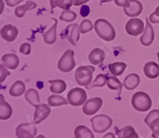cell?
<instances>
[{
    "mask_svg": "<svg viewBox=\"0 0 159 138\" xmlns=\"http://www.w3.org/2000/svg\"><path fill=\"white\" fill-rule=\"evenodd\" d=\"M94 29L98 36L106 41H111L116 38L114 26L106 19L99 18L94 23Z\"/></svg>",
    "mask_w": 159,
    "mask_h": 138,
    "instance_id": "cell-1",
    "label": "cell"
},
{
    "mask_svg": "<svg viewBox=\"0 0 159 138\" xmlns=\"http://www.w3.org/2000/svg\"><path fill=\"white\" fill-rule=\"evenodd\" d=\"M96 71V68L92 65L80 66L75 72V79L80 86L87 87L92 80V75Z\"/></svg>",
    "mask_w": 159,
    "mask_h": 138,
    "instance_id": "cell-2",
    "label": "cell"
},
{
    "mask_svg": "<svg viewBox=\"0 0 159 138\" xmlns=\"http://www.w3.org/2000/svg\"><path fill=\"white\" fill-rule=\"evenodd\" d=\"M131 104L138 111L147 112L152 107V100L147 93L138 91L132 96Z\"/></svg>",
    "mask_w": 159,
    "mask_h": 138,
    "instance_id": "cell-3",
    "label": "cell"
},
{
    "mask_svg": "<svg viewBox=\"0 0 159 138\" xmlns=\"http://www.w3.org/2000/svg\"><path fill=\"white\" fill-rule=\"evenodd\" d=\"M92 130L97 133H105L112 126L111 118L106 114H99L92 117L91 119Z\"/></svg>",
    "mask_w": 159,
    "mask_h": 138,
    "instance_id": "cell-4",
    "label": "cell"
},
{
    "mask_svg": "<svg viewBox=\"0 0 159 138\" xmlns=\"http://www.w3.org/2000/svg\"><path fill=\"white\" fill-rule=\"evenodd\" d=\"M75 66L76 62L74 59V52L71 49H68L58 60V69L62 72H69L73 70Z\"/></svg>",
    "mask_w": 159,
    "mask_h": 138,
    "instance_id": "cell-5",
    "label": "cell"
},
{
    "mask_svg": "<svg viewBox=\"0 0 159 138\" xmlns=\"http://www.w3.org/2000/svg\"><path fill=\"white\" fill-rule=\"evenodd\" d=\"M87 98L88 95L86 91L80 87L72 88L67 95L68 102L69 104L73 106H79L84 104Z\"/></svg>",
    "mask_w": 159,
    "mask_h": 138,
    "instance_id": "cell-6",
    "label": "cell"
},
{
    "mask_svg": "<svg viewBox=\"0 0 159 138\" xmlns=\"http://www.w3.org/2000/svg\"><path fill=\"white\" fill-rule=\"evenodd\" d=\"M38 129L34 123H22L16 128L15 133L18 138H35Z\"/></svg>",
    "mask_w": 159,
    "mask_h": 138,
    "instance_id": "cell-7",
    "label": "cell"
},
{
    "mask_svg": "<svg viewBox=\"0 0 159 138\" xmlns=\"http://www.w3.org/2000/svg\"><path fill=\"white\" fill-rule=\"evenodd\" d=\"M126 32L130 36H139L144 32L145 25L143 22L139 18H130L125 27Z\"/></svg>",
    "mask_w": 159,
    "mask_h": 138,
    "instance_id": "cell-8",
    "label": "cell"
},
{
    "mask_svg": "<svg viewBox=\"0 0 159 138\" xmlns=\"http://www.w3.org/2000/svg\"><path fill=\"white\" fill-rule=\"evenodd\" d=\"M103 105V99L99 97L92 98L85 102L83 106V112L88 116H92L99 111Z\"/></svg>",
    "mask_w": 159,
    "mask_h": 138,
    "instance_id": "cell-9",
    "label": "cell"
},
{
    "mask_svg": "<svg viewBox=\"0 0 159 138\" xmlns=\"http://www.w3.org/2000/svg\"><path fill=\"white\" fill-rule=\"evenodd\" d=\"M64 36L73 46L76 45L80 40V32L79 29V25L76 23L70 24L65 28L64 31Z\"/></svg>",
    "mask_w": 159,
    "mask_h": 138,
    "instance_id": "cell-10",
    "label": "cell"
},
{
    "mask_svg": "<svg viewBox=\"0 0 159 138\" xmlns=\"http://www.w3.org/2000/svg\"><path fill=\"white\" fill-rule=\"evenodd\" d=\"M34 116V123L40 124L44 120L47 118L51 113V109L49 104H39L36 105Z\"/></svg>",
    "mask_w": 159,
    "mask_h": 138,
    "instance_id": "cell-11",
    "label": "cell"
},
{
    "mask_svg": "<svg viewBox=\"0 0 159 138\" xmlns=\"http://www.w3.org/2000/svg\"><path fill=\"white\" fill-rule=\"evenodd\" d=\"M146 26L144 32L140 38V42L143 46H150L154 40V30L151 24L150 23L149 18H146Z\"/></svg>",
    "mask_w": 159,
    "mask_h": 138,
    "instance_id": "cell-12",
    "label": "cell"
},
{
    "mask_svg": "<svg viewBox=\"0 0 159 138\" xmlns=\"http://www.w3.org/2000/svg\"><path fill=\"white\" fill-rule=\"evenodd\" d=\"M0 35L2 38L8 42H13L16 40L18 35V29L16 26L11 24L5 25L0 30Z\"/></svg>",
    "mask_w": 159,
    "mask_h": 138,
    "instance_id": "cell-13",
    "label": "cell"
},
{
    "mask_svg": "<svg viewBox=\"0 0 159 138\" xmlns=\"http://www.w3.org/2000/svg\"><path fill=\"white\" fill-rule=\"evenodd\" d=\"M128 7L123 8V11L128 17H138L141 15L143 11V6L138 0H129Z\"/></svg>",
    "mask_w": 159,
    "mask_h": 138,
    "instance_id": "cell-14",
    "label": "cell"
},
{
    "mask_svg": "<svg viewBox=\"0 0 159 138\" xmlns=\"http://www.w3.org/2000/svg\"><path fill=\"white\" fill-rule=\"evenodd\" d=\"M105 52L99 48L92 49L89 56V62L92 65H102L105 60Z\"/></svg>",
    "mask_w": 159,
    "mask_h": 138,
    "instance_id": "cell-15",
    "label": "cell"
},
{
    "mask_svg": "<svg viewBox=\"0 0 159 138\" xmlns=\"http://www.w3.org/2000/svg\"><path fill=\"white\" fill-rule=\"evenodd\" d=\"M3 66L11 70H15L19 65V58L16 54L7 53L3 55L2 57Z\"/></svg>",
    "mask_w": 159,
    "mask_h": 138,
    "instance_id": "cell-16",
    "label": "cell"
},
{
    "mask_svg": "<svg viewBox=\"0 0 159 138\" xmlns=\"http://www.w3.org/2000/svg\"><path fill=\"white\" fill-rule=\"evenodd\" d=\"M12 113L11 106L7 102H6L3 95L0 94V120H8Z\"/></svg>",
    "mask_w": 159,
    "mask_h": 138,
    "instance_id": "cell-17",
    "label": "cell"
},
{
    "mask_svg": "<svg viewBox=\"0 0 159 138\" xmlns=\"http://www.w3.org/2000/svg\"><path fill=\"white\" fill-rule=\"evenodd\" d=\"M143 72L149 79H156L159 76V65L154 61L147 62L143 67Z\"/></svg>",
    "mask_w": 159,
    "mask_h": 138,
    "instance_id": "cell-18",
    "label": "cell"
},
{
    "mask_svg": "<svg viewBox=\"0 0 159 138\" xmlns=\"http://www.w3.org/2000/svg\"><path fill=\"white\" fill-rule=\"evenodd\" d=\"M140 83V77L136 73L128 75L123 81V87L128 91H133L139 87Z\"/></svg>",
    "mask_w": 159,
    "mask_h": 138,
    "instance_id": "cell-19",
    "label": "cell"
},
{
    "mask_svg": "<svg viewBox=\"0 0 159 138\" xmlns=\"http://www.w3.org/2000/svg\"><path fill=\"white\" fill-rule=\"evenodd\" d=\"M118 138H139L133 126H127L120 129H116V132Z\"/></svg>",
    "mask_w": 159,
    "mask_h": 138,
    "instance_id": "cell-20",
    "label": "cell"
},
{
    "mask_svg": "<svg viewBox=\"0 0 159 138\" xmlns=\"http://www.w3.org/2000/svg\"><path fill=\"white\" fill-rule=\"evenodd\" d=\"M57 20L55 18L54 24L50 29L43 34L44 41L47 45H53L57 41Z\"/></svg>",
    "mask_w": 159,
    "mask_h": 138,
    "instance_id": "cell-21",
    "label": "cell"
},
{
    "mask_svg": "<svg viewBox=\"0 0 159 138\" xmlns=\"http://www.w3.org/2000/svg\"><path fill=\"white\" fill-rule=\"evenodd\" d=\"M25 91V85L22 81L18 80L12 84L10 88L9 94L12 97H19Z\"/></svg>",
    "mask_w": 159,
    "mask_h": 138,
    "instance_id": "cell-22",
    "label": "cell"
},
{
    "mask_svg": "<svg viewBox=\"0 0 159 138\" xmlns=\"http://www.w3.org/2000/svg\"><path fill=\"white\" fill-rule=\"evenodd\" d=\"M49 82L51 84L50 91L54 94H61L65 92L67 88V85L65 82L62 79H54V80H49Z\"/></svg>",
    "mask_w": 159,
    "mask_h": 138,
    "instance_id": "cell-23",
    "label": "cell"
},
{
    "mask_svg": "<svg viewBox=\"0 0 159 138\" xmlns=\"http://www.w3.org/2000/svg\"><path fill=\"white\" fill-rule=\"evenodd\" d=\"M37 7V4L33 1H28L25 5L19 6L15 9V14L18 18H23L28 11H32Z\"/></svg>",
    "mask_w": 159,
    "mask_h": 138,
    "instance_id": "cell-24",
    "label": "cell"
},
{
    "mask_svg": "<svg viewBox=\"0 0 159 138\" xmlns=\"http://www.w3.org/2000/svg\"><path fill=\"white\" fill-rule=\"evenodd\" d=\"M75 138H95L92 131L85 126H78L74 131Z\"/></svg>",
    "mask_w": 159,
    "mask_h": 138,
    "instance_id": "cell-25",
    "label": "cell"
},
{
    "mask_svg": "<svg viewBox=\"0 0 159 138\" xmlns=\"http://www.w3.org/2000/svg\"><path fill=\"white\" fill-rule=\"evenodd\" d=\"M25 100L27 101L30 104L34 106H35L36 105L40 103L39 94H38V91L34 89V88H30V89L27 90L25 91Z\"/></svg>",
    "mask_w": 159,
    "mask_h": 138,
    "instance_id": "cell-26",
    "label": "cell"
},
{
    "mask_svg": "<svg viewBox=\"0 0 159 138\" xmlns=\"http://www.w3.org/2000/svg\"><path fill=\"white\" fill-rule=\"evenodd\" d=\"M127 65L123 62H116L108 65V69L112 75L119 76L125 72Z\"/></svg>",
    "mask_w": 159,
    "mask_h": 138,
    "instance_id": "cell-27",
    "label": "cell"
},
{
    "mask_svg": "<svg viewBox=\"0 0 159 138\" xmlns=\"http://www.w3.org/2000/svg\"><path fill=\"white\" fill-rule=\"evenodd\" d=\"M74 0H49V3L52 9L59 7L63 10H69L73 5Z\"/></svg>",
    "mask_w": 159,
    "mask_h": 138,
    "instance_id": "cell-28",
    "label": "cell"
},
{
    "mask_svg": "<svg viewBox=\"0 0 159 138\" xmlns=\"http://www.w3.org/2000/svg\"><path fill=\"white\" fill-rule=\"evenodd\" d=\"M47 103L50 106H64V105H67L69 103L67 99L62 96L57 95H52L47 99Z\"/></svg>",
    "mask_w": 159,
    "mask_h": 138,
    "instance_id": "cell-29",
    "label": "cell"
},
{
    "mask_svg": "<svg viewBox=\"0 0 159 138\" xmlns=\"http://www.w3.org/2000/svg\"><path fill=\"white\" fill-rule=\"evenodd\" d=\"M107 75L103 74H99L96 77L94 81H92L89 86L86 87V89L89 90L93 87H102L107 84Z\"/></svg>",
    "mask_w": 159,
    "mask_h": 138,
    "instance_id": "cell-30",
    "label": "cell"
},
{
    "mask_svg": "<svg viewBox=\"0 0 159 138\" xmlns=\"http://www.w3.org/2000/svg\"><path fill=\"white\" fill-rule=\"evenodd\" d=\"M107 85L111 90L113 91H119V92H121L122 88H123V84H122V82L118 79L116 75L114 76H110L107 77Z\"/></svg>",
    "mask_w": 159,
    "mask_h": 138,
    "instance_id": "cell-31",
    "label": "cell"
},
{
    "mask_svg": "<svg viewBox=\"0 0 159 138\" xmlns=\"http://www.w3.org/2000/svg\"><path fill=\"white\" fill-rule=\"evenodd\" d=\"M159 120V109H153L150 113L147 115L144 122H146L149 127L154 125L155 122H157Z\"/></svg>",
    "mask_w": 159,
    "mask_h": 138,
    "instance_id": "cell-32",
    "label": "cell"
},
{
    "mask_svg": "<svg viewBox=\"0 0 159 138\" xmlns=\"http://www.w3.org/2000/svg\"><path fill=\"white\" fill-rule=\"evenodd\" d=\"M76 14L70 10H64L60 15V20L66 22H72L76 18Z\"/></svg>",
    "mask_w": 159,
    "mask_h": 138,
    "instance_id": "cell-33",
    "label": "cell"
},
{
    "mask_svg": "<svg viewBox=\"0 0 159 138\" xmlns=\"http://www.w3.org/2000/svg\"><path fill=\"white\" fill-rule=\"evenodd\" d=\"M93 29H94V25L92 24L90 20L84 19L80 24L79 29L80 33H87L92 31Z\"/></svg>",
    "mask_w": 159,
    "mask_h": 138,
    "instance_id": "cell-34",
    "label": "cell"
},
{
    "mask_svg": "<svg viewBox=\"0 0 159 138\" xmlns=\"http://www.w3.org/2000/svg\"><path fill=\"white\" fill-rule=\"evenodd\" d=\"M11 75V72L7 69L3 65H0V83L3 82L6 80L7 77Z\"/></svg>",
    "mask_w": 159,
    "mask_h": 138,
    "instance_id": "cell-35",
    "label": "cell"
},
{
    "mask_svg": "<svg viewBox=\"0 0 159 138\" xmlns=\"http://www.w3.org/2000/svg\"><path fill=\"white\" fill-rule=\"evenodd\" d=\"M20 52L24 55H30L31 52V45L28 42L22 44L19 49Z\"/></svg>",
    "mask_w": 159,
    "mask_h": 138,
    "instance_id": "cell-36",
    "label": "cell"
},
{
    "mask_svg": "<svg viewBox=\"0 0 159 138\" xmlns=\"http://www.w3.org/2000/svg\"><path fill=\"white\" fill-rule=\"evenodd\" d=\"M149 21H150V22L154 24L159 23V6L156 8L155 11L150 15Z\"/></svg>",
    "mask_w": 159,
    "mask_h": 138,
    "instance_id": "cell-37",
    "label": "cell"
},
{
    "mask_svg": "<svg viewBox=\"0 0 159 138\" xmlns=\"http://www.w3.org/2000/svg\"><path fill=\"white\" fill-rule=\"evenodd\" d=\"M152 130V136L154 138H159V120L150 127Z\"/></svg>",
    "mask_w": 159,
    "mask_h": 138,
    "instance_id": "cell-38",
    "label": "cell"
},
{
    "mask_svg": "<svg viewBox=\"0 0 159 138\" xmlns=\"http://www.w3.org/2000/svg\"><path fill=\"white\" fill-rule=\"evenodd\" d=\"M80 15L84 18L87 17L89 15V13H90V8H89V6H82L80 10Z\"/></svg>",
    "mask_w": 159,
    "mask_h": 138,
    "instance_id": "cell-39",
    "label": "cell"
},
{
    "mask_svg": "<svg viewBox=\"0 0 159 138\" xmlns=\"http://www.w3.org/2000/svg\"><path fill=\"white\" fill-rule=\"evenodd\" d=\"M115 3L118 7H128L130 3H129V0H114Z\"/></svg>",
    "mask_w": 159,
    "mask_h": 138,
    "instance_id": "cell-40",
    "label": "cell"
},
{
    "mask_svg": "<svg viewBox=\"0 0 159 138\" xmlns=\"http://www.w3.org/2000/svg\"><path fill=\"white\" fill-rule=\"evenodd\" d=\"M22 1H24V0H5V2L7 6L13 7H15V6L21 3Z\"/></svg>",
    "mask_w": 159,
    "mask_h": 138,
    "instance_id": "cell-41",
    "label": "cell"
},
{
    "mask_svg": "<svg viewBox=\"0 0 159 138\" xmlns=\"http://www.w3.org/2000/svg\"><path fill=\"white\" fill-rule=\"evenodd\" d=\"M90 0H74L73 2V5L76 6V7H78V6H81L83 4L86 3V2H89Z\"/></svg>",
    "mask_w": 159,
    "mask_h": 138,
    "instance_id": "cell-42",
    "label": "cell"
},
{
    "mask_svg": "<svg viewBox=\"0 0 159 138\" xmlns=\"http://www.w3.org/2000/svg\"><path fill=\"white\" fill-rule=\"evenodd\" d=\"M4 8H5V3H4L3 0H0V15L2 14Z\"/></svg>",
    "mask_w": 159,
    "mask_h": 138,
    "instance_id": "cell-43",
    "label": "cell"
},
{
    "mask_svg": "<svg viewBox=\"0 0 159 138\" xmlns=\"http://www.w3.org/2000/svg\"><path fill=\"white\" fill-rule=\"evenodd\" d=\"M102 138H116V135L112 133H107L104 135Z\"/></svg>",
    "mask_w": 159,
    "mask_h": 138,
    "instance_id": "cell-44",
    "label": "cell"
},
{
    "mask_svg": "<svg viewBox=\"0 0 159 138\" xmlns=\"http://www.w3.org/2000/svg\"><path fill=\"white\" fill-rule=\"evenodd\" d=\"M99 1H101V2H110L112 0H99Z\"/></svg>",
    "mask_w": 159,
    "mask_h": 138,
    "instance_id": "cell-45",
    "label": "cell"
},
{
    "mask_svg": "<svg viewBox=\"0 0 159 138\" xmlns=\"http://www.w3.org/2000/svg\"><path fill=\"white\" fill-rule=\"evenodd\" d=\"M35 138H46V137H45V136H44V135L41 134V135H38V136H36V137H35Z\"/></svg>",
    "mask_w": 159,
    "mask_h": 138,
    "instance_id": "cell-46",
    "label": "cell"
},
{
    "mask_svg": "<svg viewBox=\"0 0 159 138\" xmlns=\"http://www.w3.org/2000/svg\"><path fill=\"white\" fill-rule=\"evenodd\" d=\"M157 58H158V60H159V52L157 53Z\"/></svg>",
    "mask_w": 159,
    "mask_h": 138,
    "instance_id": "cell-47",
    "label": "cell"
}]
</instances>
